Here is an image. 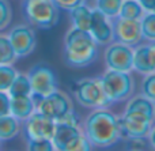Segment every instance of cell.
Masks as SVG:
<instances>
[{
    "label": "cell",
    "mask_w": 155,
    "mask_h": 151,
    "mask_svg": "<svg viewBox=\"0 0 155 151\" xmlns=\"http://www.w3.org/2000/svg\"><path fill=\"white\" fill-rule=\"evenodd\" d=\"M82 130L93 147L107 149L121 139L120 120L106 108L94 109L86 117Z\"/></svg>",
    "instance_id": "6da1fadb"
},
{
    "label": "cell",
    "mask_w": 155,
    "mask_h": 151,
    "mask_svg": "<svg viewBox=\"0 0 155 151\" xmlns=\"http://www.w3.org/2000/svg\"><path fill=\"white\" fill-rule=\"evenodd\" d=\"M98 57V44L90 31L71 27L64 37L63 59L65 65L72 68H84L91 65Z\"/></svg>",
    "instance_id": "7a4b0ae2"
},
{
    "label": "cell",
    "mask_w": 155,
    "mask_h": 151,
    "mask_svg": "<svg viewBox=\"0 0 155 151\" xmlns=\"http://www.w3.org/2000/svg\"><path fill=\"white\" fill-rule=\"evenodd\" d=\"M52 143L57 151H88L93 149L82 127L67 121H56Z\"/></svg>",
    "instance_id": "3957f363"
},
{
    "label": "cell",
    "mask_w": 155,
    "mask_h": 151,
    "mask_svg": "<svg viewBox=\"0 0 155 151\" xmlns=\"http://www.w3.org/2000/svg\"><path fill=\"white\" fill-rule=\"evenodd\" d=\"M23 12L29 25L49 30L59 23V7L53 0H23Z\"/></svg>",
    "instance_id": "277c9868"
},
{
    "label": "cell",
    "mask_w": 155,
    "mask_h": 151,
    "mask_svg": "<svg viewBox=\"0 0 155 151\" xmlns=\"http://www.w3.org/2000/svg\"><path fill=\"white\" fill-rule=\"evenodd\" d=\"M101 82L110 103L127 101L135 91V82L129 72L107 70L101 76Z\"/></svg>",
    "instance_id": "5b68a950"
},
{
    "label": "cell",
    "mask_w": 155,
    "mask_h": 151,
    "mask_svg": "<svg viewBox=\"0 0 155 151\" xmlns=\"http://www.w3.org/2000/svg\"><path fill=\"white\" fill-rule=\"evenodd\" d=\"M74 95L78 103L88 109L106 108L110 105L102 87L101 78H83L74 84Z\"/></svg>",
    "instance_id": "8992f818"
},
{
    "label": "cell",
    "mask_w": 155,
    "mask_h": 151,
    "mask_svg": "<svg viewBox=\"0 0 155 151\" xmlns=\"http://www.w3.org/2000/svg\"><path fill=\"white\" fill-rule=\"evenodd\" d=\"M35 100V110L42 113L44 116L52 119L53 121H60L65 114L74 110L72 100L68 97L67 93L61 90H54L53 93L45 97L34 98Z\"/></svg>",
    "instance_id": "52a82bcc"
},
{
    "label": "cell",
    "mask_w": 155,
    "mask_h": 151,
    "mask_svg": "<svg viewBox=\"0 0 155 151\" xmlns=\"http://www.w3.org/2000/svg\"><path fill=\"white\" fill-rule=\"evenodd\" d=\"M27 76L30 79L31 84L33 97L40 98L53 93L54 90L59 89L57 83V76L54 74V70L49 67L45 63H37L34 64L27 72Z\"/></svg>",
    "instance_id": "ba28073f"
},
{
    "label": "cell",
    "mask_w": 155,
    "mask_h": 151,
    "mask_svg": "<svg viewBox=\"0 0 155 151\" xmlns=\"http://www.w3.org/2000/svg\"><path fill=\"white\" fill-rule=\"evenodd\" d=\"M8 38H10V42L18 59L31 54L37 45L35 31L31 25H15L8 31Z\"/></svg>",
    "instance_id": "9c48e42d"
},
{
    "label": "cell",
    "mask_w": 155,
    "mask_h": 151,
    "mask_svg": "<svg viewBox=\"0 0 155 151\" xmlns=\"http://www.w3.org/2000/svg\"><path fill=\"white\" fill-rule=\"evenodd\" d=\"M105 64L107 70L129 72L134 70V49L121 42H112L105 49Z\"/></svg>",
    "instance_id": "30bf717a"
},
{
    "label": "cell",
    "mask_w": 155,
    "mask_h": 151,
    "mask_svg": "<svg viewBox=\"0 0 155 151\" xmlns=\"http://www.w3.org/2000/svg\"><path fill=\"white\" fill-rule=\"evenodd\" d=\"M112 23L114 30V40H117L118 42L135 48L143 40L140 19H125L116 16L114 19H112Z\"/></svg>",
    "instance_id": "8fae6325"
},
{
    "label": "cell",
    "mask_w": 155,
    "mask_h": 151,
    "mask_svg": "<svg viewBox=\"0 0 155 151\" xmlns=\"http://www.w3.org/2000/svg\"><path fill=\"white\" fill-rule=\"evenodd\" d=\"M54 127H56V121L35 110L26 121H23L22 130H23L26 140L29 139H51L52 140Z\"/></svg>",
    "instance_id": "7c38bea8"
},
{
    "label": "cell",
    "mask_w": 155,
    "mask_h": 151,
    "mask_svg": "<svg viewBox=\"0 0 155 151\" xmlns=\"http://www.w3.org/2000/svg\"><path fill=\"white\" fill-rule=\"evenodd\" d=\"M90 34L98 45L107 46L114 40V30H113L112 19H109L99 10H93V22L90 27Z\"/></svg>",
    "instance_id": "4fadbf2b"
},
{
    "label": "cell",
    "mask_w": 155,
    "mask_h": 151,
    "mask_svg": "<svg viewBox=\"0 0 155 151\" xmlns=\"http://www.w3.org/2000/svg\"><path fill=\"white\" fill-rule=\"evenodd\" d=\"M134 70L144 75L155 72V41L135 46Z\"/></svg>",
    "instance_id": "5bb4252c"
},
{
    "label": "cell",
    "mask_w": 155,
    "mask_h": 151,
    "mask_svg": "<svg viewBox=\"0 0 155 151\" xmlns=\"http://www.w3.org/2000/svg\"><path fill=\"white\" fill-rule=\"evenodd\" d=\"M124 114L131 117H136L140 120L154 123L155 120V102L148 100L144 95H137L128 101Z\"/></svg>",
    "instance_id": "9a60e30c"
},
{
    "label": "cell",
    "mask_w": 155,
    "mask_h": 151,
    "mask_svg": "<svg viewBox=\"0 0 155 151\" xmlns=\"http://www.w3.org/2000/svg\"><path fill=\"white\" fill-rule=\"evenodd\" d=\"M118 120L121 128V139L125 138L127 140L134 138H147L153 127V123L127 116V114H123Z\"/></svg>",
    "instance_id": "2e32d148"
},
{
    "label": "cell",
    "mask_w": 155,
    "mask_h": 151,
    "mask_svg": "<svg viewBox=\"0 0 155 151\" xmlns=\"http://www.w3.org/2000/svg\"><path fill=\"white\" fill-rule=\"evenodd\" d=\"M35 112V100L33 95H19L11 97L10 101V113L19 121H26Z\"/></svg>",
    "instance_id": "e0dca14e"
},
{
    "label": "cell",
    "mask_w": 155,
    "mask_h": 151,
    "mask_svg": "<svg viewBox=\"0 0 155 151\" xmlns=\"http://www.w3.org/2000/svg\"><path fill=\"white\" fill-rule=\"evenodd\" d=\"M70 19L72 27L90 31L91 22H93V10L88 5H86L84 3H82V4L70 10Z\"/></svg>",
    "instance_id": "ac0fdd59"
},
{
    "label": "cell",
    "mask_w": 155,
    "mask_h": 151,
    "mask_svg": "<svg viewBox=\"0 0 155 151\" xmlns=\"http://www.w3.org/2000/svg\"><path fill=\"white\" fill-rule=\"evenodd\" d=\"M22 132V121L11 113L0 116V140L7 142L16 138Z\"/></svg>",
    "instance_id": "d6986e66"
},
{
    "label": "cell",
    "mask_w": 155,
    "mask_h": 151,
    "mask_svg": "<svg viewBox=\"0 0 155 151\" xmlns=\"http://www.w3.org/2000/svg\"><path fill=\"white\" fill-rule=\"evenodd\" d=\"M8 94L10 97H19V95H31V84H30V79L27 74L18 72L14 79L12 84L8 89Z\"/></svg>",
    "instance_id": "ffe728a7"
},
{
    "label": "cell",
    "mask_w": 155,
    "mask_h": 151,
    "mask_svg": "<svg viewBox=\"0 0 155 151\" xmlns=\"http://www.w3.org/2000/svg\"><path fill=\"white\" fill-rule=\"evenodd\" d=\"M144 15V10L139 0H123L118 16L125 19H140Z\"/></svg>",
    "instance_id": "44dd1931"
},
{
    "label": "cell",
    "mask_w": 155,
    "mask_h": 151,
    "mask_svg": "<svg viewBox=\"0 0 155 151\" xmlns=\"http://www.w3.org/2000/svg\"><path fill=\"white\" fill-rule=\"evenodd\" d=\"M16 59L18 57L12 49L8 34L0 33V64H14Z\"/></svg>",
    "instance_id": "7402d4cb"
},
{
    "label": "cell",
    "mask_w": 155,
    "mask_h": 151,
    "mask_svg": "<svg viewBox=\"0 0 155 151\" xmlns=\"http://www.w3.org/2000/svg\"><path fill=\"white\" fill-rule=\"evenodd\" d=\"M121 4L123 0H97L95 8L105 14L109 19H114L120 14Z\"/></svg>",
    "instance_id": "603a6c76"
},
{
    "label": "cell",
    "mask_w": 155,
    "mask_h": 151,
    "mask_svg": "<svg viewBox=\"0 0 155 151\" xmlns=\"http://www.w3.org/2000/svg\"><path fill=\"white\" fill-rule=\"evenodd\" d=\"M16 74L14 64H0V91H8Z\"/></svg>",
    "instance_id": "cb8c5ba5"
},
{
    "label": "cell",
    "mask_w": 155,
    "mask_h": 151,
    "mask_svg": "<svg viewBox=\"0 0 155 151\" xmlns=\"http://www.w3.org/2000/svg\"><path fill=\"white\" fill-rule=\"evenodd\" d=\"M143 38L147 41H155V12H147L140 18Z\"/></svg>",
    "instance_id": "d4e9b609"
},
{
    "label": "cell",
    "mask_w": 155,
    "mask_h": 151,
    "mask_svg": "<svg viewBox=\"0 0 155 151\" xmlns=\"http://www.w3.org/2000/svg\"><path fill=\"white\" fill-rule=\"evenodd\" d=\"M12 21V7L8 0H0V31L7 29Z\"/></svg>",
    "instance_id": "484cf974"
},
{
    "label": "cell",
    "mask_w": 155,
    "mask_h": 151,
    "mask_svg": "<svg viewBox=\"0 0 155 151\" xmlns=\"http://www.w3.org/2000/svg\"><path fill=\"white\" fill-rule=\"evenodd\" d=\"M142 95L155 102V72L147 74L142 80Z\"/></svg>",
    "instance_id": "4316f807"
},
{
    "label": "cell",
    "mask_w": 155,
    "mask_h": 151,
    "mask_svg": "<svg viewBox=\"0 0 155 151\" xmlns=\"http://www.w3.org/2000/svg\"><path fill=\"white\" fill-rule=\"evenodd\" d=\"M26 149L30 151H53V143L51 139H29L26 140Z\"/></svg>",
    "instance_id": "83f0119b"
},
{
    "label": "cell",
    "mask_w": 155,
    "mask_h": 151,
    "mask_svg": "<svg viewBox=\"0 0 155 151\" xmlns=\"http://www.w3.org/2000/svg\"><path fill=\"white\" fill-rule=\"evenodd\" d=\"M10 101L11 97L7 91H0V116L10 113Z\"/></svg>",
    "instance_id": "f1b7e54d"
},
{
    "label": "cell",
    "mask_w": 155,
    "mask_h": 151,
    "mask_svg": "<svg viewBox=\"0 0 155 151\" xmlns=\"http://www.w3.org/2000/svg\"><path fill=\"white\" fill-rule=\"evenodd\" d=\"M53 2L59 8L70 11L71 8H74V7H76V5L84 3V0H53Z\"/></svg>",
    "instance_id": "f546056e"
},
{
    "label": "cell",
    "mask_w": 155,
    "mask_h": 151,
    "mask_svg": "<svg viewBox=\"0 0 155 151\" xmlns=\"http://www.w3.org/2000/svg\"><path fill=\"white\" fill-rule=\"evenodd\" d=\"M146 138H134V139H128V147L132 150H142L146 147Z\"/></svg>",
    "instance_id": "4dcf8cb0"
},
{
    "label": "cell",
    "mask_w": 155,
    "mask_h": 151,
    "mask_svg": "<svg viewBox=\"0 0 155 151\" xmlns=\"http://www.w3.org/2000/svg\"><path fill=\"white\" fill-rule=\"evenodd\" d=\"M146 12H155V0H139Z\"/></svg>",
    "instance_id": "1f68e13d"
},
{
    "label": "cell",
    "mask_w": 155,
    "mask_h": 151,
    "mask_svg": "<svg viewBox=\"0 0 155 151\" xmlns=\"http://www.w3.org/2000/svg\"><path fill=\"white\" fill-rule=\"evenodd\" d=\"M148 140H150V144L153 149H155V127H151L150 130V133H148Z\"/></svg>",
    "instance_id": "d6a6232c"
},
{
    "label": "cell",
    "mask_w": 155,
    "mask_h": 151,
    "mask_svg": "<svg viewBox=\"0 0 155 151\" xmlns=\"http://www.w3.org/2000/svg\"><path fill=\"white\" fill-rule=\"evenodd\" d=\"M0 150H2V140H0Z\"/></svg>",
    "instance_id": "836d02e7"
}]
</instances>
